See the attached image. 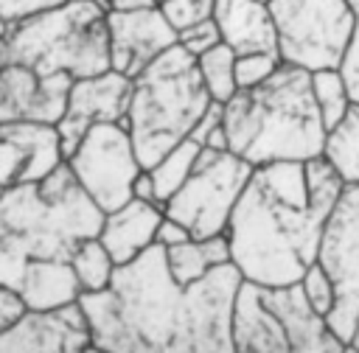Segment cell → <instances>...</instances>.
<instances>
[{"mask_svg":"<svg viewBox=\"0 0 359 353\" xmlns=\"http://www.w3.org/2000/svg\"><path fill=\"white\" fill-rule=\"evenodd\" d=\"M25 314V305L20 300V294L14 289L0 286V331H6L14 319H20Z\"/></svg>","mask_w":359,"mask_h":353,"instance_id":"obj_38","label":"cell"},{"mask_svg":"<svg viewBox=\"0 0 359 353\" xmlns=\"http://www.w3.org/2000/svg\"><path fill=\"white\" fill-rule=\"evenodd\" d=\"M6 31H8V22H3V20H0V39H3V34H6Z\"/></svg>","mask_w":359,"mask_h":353,"instance_id":"obj_44","label":"cell"},{"mask_svg":"<svg viewBox=\"0 0 359 353\" xmlns=\"http://www.w3.org/2000/svg\"><path fill=\"white\" fill-rule=\"evenodd\" d=\"M104 213L79 188L67 162L39 182L6 188L0 199V241L25 261H70L81 241L98 238Z\"/></svg>","mask_w":359,"mask_h":353,"instance_id":"obj_3","label":"cell"},{"mask_svg":"<svg viewBox=\"0 0 359 353\" xmlns=\"http://www.w3.org/2000/svg\"><path fill=\"white\" fill-rule=\"evenodd\" d=\"M70 76H36L34 70L0 59V123H50L65 115Z\"/></svg>","mask_w":359,"mask_h":353,"instance_id":"obj_14","label":"cell"},{"mask_svg":"<svg viewBox=\"0 0 359 353\" xmlns=\"http://www.w3.org/2000/svg\"><path fill=\"white\" fill-rule=\"evenodd\" d=\"M25 258L11 249L6 241H0V286L6 289H20V280H22V272H25Z\"/></svg>","mask_w":359,"mask_h":353,"instance_id":"obj_34","label":"cell"},{"mask_svg":"<svg viewBox=\"0 0 359 353\" xmlns=\"http://www.w3.org/2000/svg\"><path fill=\"white\" fill-rule=\"evenodd\" d=\"M177 45H180L185 53H191L194 59H199V56L208 53L210 48L222 45V34H219L216 20H205V22H199V25L182 31V34L177 36Z\"/></svg>","mask_w":359,"mask_h":353,"instance_id":"obj_31","label":"cell"},{"mask_svg":"<svg viewBox=\"0 0 359 353\" xmlns=\"http://www.w3.org/2000/svg\"><path fill=\"white\" fill-rule=\"evenodd\" d=\"M65 162L101 213L126 205L137 174L143 171L126 123L93 126Z\"/></svg>","mask_w":359,"mask_h":353,"instance_id":"obj_12","label":"cell"},{"mask_svg":"<svg viewBox=\"0 0 359 353\" xmlns=\"http://www.w3.org/2000/svg\"><path fill=\"white\" fill-rule=\"evenodd\" d=\"M348 3H351V8H353V11H359V0H348Z\"/></svg>","mask_w":359,"mask_h":353,"instance_id":"obj_46","label":"cell"},{"mask_svg":"<svg viewBox=\"0 0 359 353\" xmlns=\"http://www.w3.org/2000/svg\"><path fill=\"white\" fill-rule=\"evenodd\" d=\"M157 3H160V0H157Z\"/></svg>","mask_w":359,"mask_h":353,"instance_id":"obj_48","label":"cell"},{"mask_svg":"<svg viewBox=\"0 0 359 353\" xmlns=\"http://www.w3.org/2000/svg\"><path fill=\"white\" fill-rule=\"evenodd\" d=\"M65 162L59 129L50 123H0V185L45 179Z\"/></svg>","mask_w":359,"mask_h":353,"instance_id":"obj_16","label":"cell"},{"mask_svg":"<svg viewBox=\"0 0 359 353\" xmlns=\"http://www.w3.org/2000/svg\"><path fill=\"white\" fill-rule=\"evenodd\" d=\"M311 92H314L320 118L325 123V132L334 129L345 118L351 104H353L339 70H317V73H311Z\"/></svg>","mask_w":359,"mask_h":353,"instance_id":"obj_26","label":"cell"},{"mask_svg":"<svg viewBox=\"0 0 359 353\" xmlns=\"http://www.w3.org/2000/svg\"><path fill=\"white\" fill-rule=\"evenodd\" d=\"M216 0H160L157 8L163 11L165 22L177 31V36L205 20H213Z\"/></svg>","mask_w":359,"mask_h":353,"instance_id":"obj_28","label":"cell"},{"mask_svg":"<svg viewBox=\"0 0 359 353\" xmlns=\"http://www.w3.org/2000/svg\"><path fill=\"white\" fill-rule=\"evenodd\" d=\"M266 6L283 64L306 73L339 70L356 22L348 0H266Z\"/></svg>","mask_w":359,"mask_h":353,"instance_id":"obj_7","label":"cell"},{"mask_svg":"<svg viewBox=\"0 0 359 353\" xmlns=\"http://www.w3.org/2000/svg\"><path fill=\"white\" fill-rule=\"evenodd\" d=\"M67 3H95L104 11H109V6H112V0H67Z\"/></svg>","mask_w":359,"mask_h":353,"instance_id":"obj_41","label":"cell"},{"mask_svg":"<svg viewBox=\"0 0 359 353\" xmlns=\"http://www.w3.org/2000/svg\"><path fill=\"white\" fill-rule=\"evenodd\" d=\"M67 0H0V20L3 22H20V20H28L34 14H42L48 8H56Z\"/></svg>","mask_w":359,"mask_h":353,"instance_id":"obj_33","label":"cell"},{"mask_svg":"<svg viewBox=\"0 0 359 353\" xmlns=\"http://www.w3.org/2000/svg\"><path fill=\"white\" fill-rule=\"evenodd\" d=\"M317 263L334 280V308L325 322L342 342H351L359 322V182L345 185L328 213L320 233Z\"/></svg>","mask_w":359,"mask_h":353,"instance_id":"obj_11","label":"cell"},{"mask_svg":"<svg viewBox=\"0 0 359 353\" xmlns=\"http://www.w3.org/2000/svg\"><path fill=\"white\" fill-rule=\"evenodd\" d=\"M342 188L323 154L252 168L224 233L241 280L266 289L297 286L317 261L323 224Z\"/></svg>","mask_w":359,"mask_h":353,"instance_id":"obj_1","label":"cell"},{"mask_svg":"<svg viewBox=\"0 0 359 353\" xmlns=\"http://www.w3.org/2000/svg\"><path fill=\"white\" fill-rule=\"evenodd\" d=\"M109 291L115 294L121 317L126 319L137 345L146 353H163L174 333L185 291L168 272L165 249L154 244L135 261L118 266Z\"/></svg>","mask_w":359,"mask_h":353,"instance_id":"obj_8","label":"cell"},{"mask_svg":"<svg viewBox=\"0 0 359 353\" xmlns=\"http://www.w3.org/2000/svg\"><path fill=\"white\" fill-rule=\"evenodd\" d=\"M79 308L87 319L90 345L104 353H146L137 339L132 336L126 319L121 317V308L115 303V294L109 289L104 291H87L79 297Z\"/></svg>","mask_w":359,"mask_h":353,"instance_id":"obj_21","label":"cell"},{"mask_svg":"<svg viewBox=\"0 0 359 353\" xmlns=\"http://www.w3.org/2000/svg\"><path fill=\"white\" fill-rule=\"evenodd\" d=\"M163 207L140 199H129L126 205L104 213L98 241L112 255L115 266H123L143 255L149 247H154L157 227L163 221Z\"/></svg>","mask_w":359,"mask_h":353,"instance_id":"obj_18","label":"cell"},{"mask_svg":"<svg viewBox=\"0 0 359 353\" xmlns=\"http://www.w3.org/2000/svg\"><path fill=\"white\" fill-rule=\"evenodd\" d=\"M3 193H6V188H3V185H0V199H3Z\"/></svg>","mask_w":359,"mask_h":353,"instance_id":"obj_47","label":"cell"},{"mask_svg":"<svg viewBox=\"0 0 359 353\" xmlns=\"http://www.w3.org/2000/svg\"><path fill=\"white\" fill-rule=\"evenodd\" d=\"M84 353H104V350H98V347H93V345H90V347H87Z\"/></svg>","mask_w":359,"mask_h":353,"instance_id":"obj_45","label":"cell"},{"mask_svg":"<svg viewBox=\"0 0 359 353\" xmlns=\"http://www.w3.org/2000/svg\"><path fill=\"white\" fill-rule=\"evenodd\" d=\"M109 31V67L126 78L140 76L157 56L177 45V31L165 22L163 11H107Z\"/></svg>","mask_w":359,"mask_h":353,"instance_id":"obj_15","label":"cell"},{"mask_svg":"<svg viewBox=\"0 0 359 353\" xmlns=\"http://www.w3.org/2000/svg\"><path fill=\"white\" fill-rule=\"evenodd\" d=\"M199 151H202V148L188 137V140L177 143L160 162H154L151 168H146V171L151 174L154 196H157V205H160V207L185 185V179L191 176V171H194V165H196Z\"/></svg>","mask_w":359,"mask_h":353,"instance_id":"obj_23","label":"cell"},{"mask_svg":"<svg viewBox=\"0 0 359 353\" xmlns=\"http://www.w3.org/2000/svg\"><path fill=\"white\" fill-rule=\"evenodd\" d=\"M252 176V165L233 151L202 148L185 185L163 205V213L180 221L191 238L227 233L230 216Z\"/></svg>","mask_w":359,"mask_h":353,"instance_id":"obj_9","label":"cell"},{"mask_svg":"<svg viewBox=\"0 0 359 353\" xmlns=\"http://www.w3.org/2000/svg\"><path fill=\"white\" fill-rule=\"evenodd\" d=\"M132 199H140V202H151L157 205V196H154V182H151V174L143 168L132 185Z\"/></svg>","mask_w":359,"mask_h":353,"instance_id":"obj_39","label":"cell"},{"mask_svg":"<svg viewBox=\"0 0 359 353\" xmlns=\"http://www.w3.org/2000/svg\"><path fill=\"white\" fill-rule=\"evenodd\" d=\"M224 132L230 151L252 168L320 157L325 123L311 92V73L280 64L261 87L238 90L224 104Z\"/></svg>","mask_w":359,"mask_h":353,"instance_id":"obj_2","label":"cell"},{"mask_svg":"<svg viewBox=\"0 0 359 353\" xmlns=\"http://www.w3.org/2000/svg\"><path fill=\"white\" fill-rule=\"evenodd\" d=\"M345 342L303 297L300 286L241 283L233 311L236 353H342Z\"/></svg>","mask_w":359,"mask_h":353,"instance_id":"obj_6","label":"cell"},{"mask_svg":"<svg viewBox=\"0 0 359 353\" xmlns=\"http://www.w3.org/2000/svg\"><path fill=\"white\" fill-rule=\"evenodd\" d=\"M210 95L199 78L196 59L180 45L157 56L140 76L132 78L126 129L143 168L160 162L177 143L188 140Z\"/></svg>","mask_w":359,"mask_h":353,"instance_id":"obj_4","label":"cell"},{"mask_svg":"<svg viewBox=\"0 0 359 353\" xmlns=\"http://www.w3.org/2000/svg\"><path fill=\"white\" fill-rule=\"evenodd\" d=\"M280 64H283V62H280L278 50L236 56V87H238V90L261 87L264 81H269V78H272V73H275Z\"/></svg>","mask_w":359,"mask_h":353,"instance_id":"obj_29","label":"cell"},{"mask_svg":"<svg viewBox=\"0 0 359 353\" xmlns=\"http://www.w3.org/2000/svg\"><path fill=\"white\" fill-rule=\"evenodd\" d=\"M157 0H112L109 11H143V8H154Z\"/></svg>","mask_w":359,"mask_h":353,"instance_id":"obj_40","label":"cell"},{"mask_svg":"<svg viewBox=\"0 0 359 353\" xmlns=\"http://www.w3.org/2000/svg\"><path fill=\"white\" fill-rule=\"evenodd\" d=\"M241 275L233 263L210 269L199 283L182 291L174 333L163 353H236L233 311L241 289Z\"/></svg>","mask_w":359,"mask_h":353,"instance_id":"obj_10","label":"cell"},{"mask_svg":"<svg viewBox=\"0 0 359 353\" xmlns=\"http://www.w3.org/2000/svg\"><path fill=\"white\" fill-rule=\"evenodd\" d=\"M129 98H132V78L107 70L90 78H79L70 87L67 106L62 120L56 123L59 137H62V151L65 160L73 154L79 140L101 123H126L129 112Z\"/></svg>","mask_w":359,"mask_h":353,"instance_id":"obj_13","label":"cell"},{"mask_svg":"<svg viewBox=\"0 0 359 353\" xmlns=\"http://www.w3.org/2000/svg\"><path fill=\"white\" fill-rule=\"evenodd\" d=\"M0 59L36 76L90 78L109 67L107 11L95 3H62L28 20L11 22L0 39Z\"/></svg>","mask_w":359,"mask_h":353,"instance_id":"obj_5","label":"cell"},{"mask_svg":"<svg viewBox=\"0 0 359 353\" xmlns=\"http://www.w3.org/2000/svg\"><path fill=\"white\" fill-rule=\"evenodd\" d=\"M342 353H359V347H356V345H351V342H345V347H342Z\"/></svg>","mask_w":359,"mask_h":353,"instance_id":"obj_42","label":"cell"},{"mask_svg":"<svg viewBox=\"0 0 359 353\" xmlns=\"http://www.w3.org/2000/svg\"><path fill=\"white\" fill-rule=\"evenodd\" d=\"M165 263H168V272L174 277L177 286L188 289L194 283H199L213 266L208 263L205 258V249L199 244V238H191L185 244H177V247H168L165 249Z\"/></svg>","mask_w":359,"mask_h":353,"instance_id":"obj_27","label":"cell"},{"mask_svg":"<svg viewBox=\"0 0 359 353\" xmlns=\"http://www.w3.org/2000/svg\"><path fill=\"white\" fill-rule=\"evenodd\" d=\"M351 345H356V347H359V322H356V328H353V336H351Z\"/></svg>","mask_w":359,"mask_h":353,"instance_id":"obj_43","label":"cell"},{"mask_svg":"<svg viewBox=\"0 0 359 353\" xmlns=\"http://www.w3.org/2000/svg\"><path fill=\"white\" fill-rule=\"evenodd\" d=\"M339 73L345 78V87L351 92V101L359 104V11H356V22H353V34L351 42L345 48V56L339 62Z\"/></svg>","mask_w":359,"mask_h":353,"instance_id":"obj_32","label":"cell"},{"mask_svg":"<svg viewBox=\"0 0 359 353\" xmlns=\"http://www.w3.org/2000/svg\"><path fill=\"white\" fill-rule=\"evenodd\" d=\"M87 347L90 331L79 303L56 311H25L0 331V353H84Z\"/></svg>","mask_w":359,"mask_h":353,"instance_id":"obj_17","label":"cell"},{"mask_svg":"<svg viewBox=\"0 0 359 353\" xmlns=\"http://www.w3.org/2000/svg\"><path fill=\"white\" fill-rule=\"evenodd\" d=\"M222 123H224V104H216V101H213V104L205 109V115L199 118V123L194 126L191 140L202 148V146H205V140H208V134H210V132H216Z\"/></svg>","mask_w":359,"mask_h":353,"instance_id":"obj_35","label":"cell"},{"mask_svg":"<svg viewBox=\"0 0 359 353\" xmlns=\"http://www.w3.org/2000/svg\"><path fill=\"white\" fill-rule=\"evenodd\" d=\"M17 294L25 311H56V308L79 303L81 289H79L70 261L34 258L25 263Z\"/></svg>","mask_w":359,"mask_h":353,"instance_id":"obj_20","label":"cell"},{"mask_svg":"<svg viewBox=\"0 0 359 353\" xmlns=\"http://www.w3.org/2000/svg\"><path fill=\"white\" fill-rule=\"evenodd\" d=\"M199 244H202L205 258H208V263H210L213 269H216V266H227V263H233L230 241H227L224 233H222V235H210V238H199Z\"/></svg>","mask_w":359,"mask_h":353,"instance_id":"obj_36","label":"cell"},{"mask_svg":"<svg viewBox=\"0 0 359 353\" xmlns=\"http://www.w3.org/2000/svg\"><path fill=\"white\" fill-rule=\"evenodd\" d=\"M185 241H191V233H188L180 221H174V219L163 216V221H160V227H157V235H154V244H157V247H163V249H168V247L185 244Z\"/></svg>","mask_w":359,"mask_h":353,"instance_id":"obj_37","label":"cell"},{"mask_svg":"<svg viewBox=\"0 0 359 353\" xmlns=\"http://www.w3.org/2000/svg\"><path fill=\"white\" fill-rule=\"evenodd\" d=\"M297 286H300L306 303H309L320 317H328V314H331V308H334V280L328 277V272H325L317 261L306 269V275H303V280H300Z\"/></svg>","mask_w":359,"mask_h":353,"instance_id":"obj_30","label":"cell"},{"mask_svg":"<svg viewBox=\"0 0 359 353\" xmlns=\"http://www.w3.org/2000/svg\"><path fill=\"white\" fill-rule=\"evenodd\" d=\"M196 70H199V78H202L210 101L227 104L238 92V87H236V53L224 42L210 48L208 53H202L196 59Z\"/></svg>","mask_w":359,"mask_h":353,"instance_id":"obj_25","label":"cell"},{"mask_svg":"<svg viewBox=\"0 0 359 353\" xmlns=\"http://www.w3.org/2000/svg\"><path fill=\"white\" fill-rule=\"evenodd\" d=\"M213 20L222 42L236 53H269L278 50L275 22L266 0H216Z\"/></svg>","mask_w":359,"mask_h":353,"instance_id":"obj_19","label":"cell"},{"mask_svg":"<svg viewBox=\"0 0 359 353\" xmlns=\"http://www.w3.org/2000/svg\"><path fill=\"white\" fill-rule=\"evenodd\" d=\"M323 157L345 185L359 182V104H351L345 118L325 132Z\"/></svg>","mask_w":359,"mask_h":353,"instance_id":"obj_22","label":"cell"},{"mask_svg":"<svg viewBox=\"0 0 359 353\" xmlns=\"http://www.w3.org/2000/svg\"><path fill=\"white\" fill-rule=\"evenodd\" d=\"M70 266H73V275H76V280H79L81 294L109 289L112 275H115V269H118L115 261H112V255L107 252V247H104L98 238L81 241V244L73 249V255H70Z\"/></svg>","mask_w":359,"mask_h":353,"instance_id":"obj_24","label":"cell"}]
</instances>
